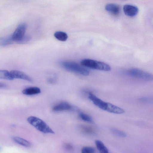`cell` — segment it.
I'll return each instance as SVG.
<instances>
[{"label": "cell", "mask_w": 153, "mask_h": 153, "mask_svg": "<svg viewBox=\"0 0 153 153\" xmlns=\"http://www.w3.org/2000/svg\"><path fill=\"white\" fill-rule=\"evenodd\" d=\"M28 122L40 131L45 134H54V131L43 120L34 116H30L27 119Z\"/></svg>", "instance_id": "6da1fadb"}, {"label": "cell", "mask_w": 153, "mask_h": 153, "mask_svg": "<svg viewBox=\"0 0 153 153\" xmlns=\"http://www.w3.org/2000/svg\"><path fill=\"white\" fill-rule=\"evenodd\" d=\"M80 64L83 66L94 69L104 71H109L111 70V67L107 63L90 59H83Z\"/></svg>", "instance_id": "7a4b0ae2"}, {"label": "cell", "mask_w": 153, "mask_h": 153, "mask_svg": "<svg viewBox=\"0 0 153 153\" xmlns=\"http://www.w3.org/2000/svg\"><path fill=\"white\" fill-rule=\"evenodd\" d=\"M60 65L64 69L84 76H88L89 71L86 68L80 66L75 62L65 61L60 62Z\"/></svg>", "instance_id": "3957f363"}, {"label": "cell", "mask_w": 153, "mask_h": 153, "mask_svg": "<svg viewBox=\"0 0 153 153\" xmlns=\"http://www.w3.org/2000/svg\"><path fill=\"white\" fill-rule=\"evenodd\" d=\"M125 74L130 76L146 81H151L153 79V75L151 74L137 68L128 69Z\"/></svg>", "instance_id": "277c9868"}, {"label": "cell", "mask_w": 153, "mask_h": 153, "mask_svg": "<svg viewBox=\"0 0 153 153\" xmlns=\"http://www.w3.org/2000/svg\"><path fill=\"white\" fill-rule=\"evenodd\" d=\"M27 27L25 23H22L19 25L13 32L12 39L15 41H21L25 36Z\"/></svg>", "instance_id": "5b68a950"}, {"label": "cell", "mask_w": 153, "mask_h": 153, "mask_svg": "<svg viewBox=\"0 0 153 153\" xmlns=\"http://www.w3.org/2000/svg\"><path fill=\"white\" fill-rule=\"evenodd\" d=\"M88 98L95 105L101 109L106 111L108 102L103 101L91 92L88 93Z\"/></svg>", "instance_id": "8992f818"}, {"label": "cell", "mask_w": 153, "mask_h": 153, "mask_svg": "<svg viewBox=\"0 0 153 153\" xmlns=\"http://www.w3.org/2000/svg\"><path fill=\"white\" fill-rule=\"evenodd\" d=\"M123 10L126 15L133 17L136 16L138 13L139 9L137 7L135 6L126 4L124 5Z\"/></svg>", "instance_id": "52a82bcc"}, {"label": "cell", "mask_w": 153, "mask_h": 153, "mask_svg": "<svg viewBox=\"0 0 153 153\" xmlns=\"http://www.w3.org/2000/svg\"><path fill=\"white\" fill-rule=\"evenodd\" d=\"M12 78L14 79H20L30 82L33 81V79L29 76L24 72L18 70H12L10 71Z\"/></svg>", "instance_id": "ba28073f"}, {"label": "cell", "mask_w": 153, "mask_h": 153, "mask_svg": "<svg viewBox=\"0 0 153 153\" xmlns=\"http://www.w3.org/2000/svg\"><path fill=\"white\" fill-rule=\"evenodd\" d=\"M52 109L54 111H59L71 110L73 109V107L67 102H62L54 106Z\"/></svg>", "instance_id": "9c48e42d"}, {"label": "cell", "mask_w": 153, "mask_h": 153, "mask_svg": "<svg viewBox=\"0 0 153 153\" xmlns=\"http://www.w3.org/2000/svg\"><path fill=\"white\" fill-rule=\"evenodd\" d=\"M105 9L106 11L114 15H118L120 10L119 6L114 3L107 4L105 7Z\"/></svg>", "instance_id": "30bf717a"}, {"label": "cell", "mask_w": 153, "mask_h": 153, "mask_svg": "<svg viewBox=\"0 0 153 153\" xmlns=\"http://www.w3.org/2000/svg\"><path fill=\"white\" fill-rule=\"evenodd\" d=\"M40 88L36 87H30L25 88L22 91V93L27 95H35L40 93Z\"/></svg>", "instance_id": "8fae6325"}, {"label": "cell", "mask_w": 153, "mask_h": 153, "mask_svg": "<svg viewBox=\"0 0 153 153\" xmlns=\"http://www.w3.org/2000/svg\"><path fill=\"white\" fill-rule=\"evenodd\" d=\"M12 139L16 143L24 147H29L31 146L29 142L20 137L14 136L12 137Z\"/></svg>", "instance_id": "7c38bea8"}, {"label": "cell", "mask_w": 153, "mask_h": 153, "mask_svg": "<svg viewBox=\"0 0 153 153\" xmlns=\"http://www.w3.org/2000/svg\"><path fill=\"white\" fill-rule=\"evenodd\" d=\"M95 143L100 153H109L108 150L101 141L97 140Z\"/></svg>", "instance_id": "4fadbf2b"}, {"label": "cell", "mask_w": 153, "mask_h": 153, "mask_svg": "<svg viewBox=\"0 0 153 153\" xmlns=\"http://www.w3.org/2000/svg\"><path fill=\"white\" fill-rule=\"evenodd\" d=\"M54 36L58 40L62 42L66 41L68 38V35L65 33L61 31L55 33Z\"/></svg>", "instance_id": "5bb4252c"}, {"label": "cell", "mask_w": 153, "mask_h": 153, "mask_svg": "<svg viewBox=\"0 0 153 153\" xmlns=\"http://www.w3.org/2000/svg\"><path fill=\"white\" fill-rule=\"evenodd\" d=\"M0 79L9 80L13 79L10 72L6 70H0Z\"/></svg>", "instance_id": "9a60e30c"}, {"label": "cell", "mask_w": 153, "mask_h": 153, "mask_svg": "<svg viewBox=\"0 0 153 153\" xmlns=\"http://www.w3.org/2000/svg\"><path fill=\"white\" fill-rule=\"evenodd\" d=\"M80 128L84 133L90 134H94L95 133L94 129L91 126L82 125L80 126Z\"/></svg>", "instance_id": "2e32d148"}, {"label": "cell", "mask_w": 153, "mask_h": 153, "mask_svg": "<svg viewBox=\"0 0 153 153\" xmlns=\"http://www.w3.org/2000/svg\"><path fill=\"white\" fill-rule=\"evenodd\" d=\"M80 118L82 120L89 122L92 123L93 120L91 118L89 115L82 112H80L79 114Z\"/></svg>", "instance_id": "e0dca14e"}, {"label": "cell", "mask_w": 153, "mask_h": 153, "mask_svg": "<svg viewBox=\"0 0 153 153\" xmlns=\"http://www.w3.org/2000/svg\"><path fill=\"white\" fill-rule=\"evenodd\" d=\"M81 153H96V151L93 147L85 146L82 148Z\"/></svg>", "instance_id": "ac0fdd59"}, {"label": "cell", "mask_w": 153, "mask_h": 153, "mask_svg": "<svg viewBox=\"0 0 153 153\" xmlns=\"http://www.w3.org/2000/svg\"><path fill=\"white\" fill-rule=\"evenodd\" d=\"M111 131L114 134L119 136L124 137L126 136L125 132L117 129L112 128L111 129Z\"/></svg>", "instance_id": "d6986e66"}, {"label": "cell", "mask_w": 153, "mask_h": 153, "mask_svg": "<svg viewBox=\"0 0 153 153\" xmlns=\"http://www.w3.org/2000/svg\"><path fill=\"white\" fill-rule=\"evenodd\" d=\"M140 101L143 102H150L152 101V99L150 97H142L139 98Z\"/></svg>", "instance_id": "ffe728a7"}, {"label": "cell", "mask_w": 153, "mask_h": 153, "mask_svg": "<svg viewBox=\"0 0 153 153\" xmlns=\"http://www.w3.org/2000/svg\"><path fill=\"white\" fill-rule=\"evenodd\" d=\"M65 148L67 150L69 151H71L73 149V147L72 146L71 144L67 143L65 144Z\"/></svg>", "instance_id": "44dd1931"}, {"label": "cell", "mask_w": 153, "mask_h": 153, "mask_svg": "<svg viewBox=\"0 0 153 153\" xmlns=\"http://www.w3.org/2000/svg\"><path fill=\"white\" fill-rule=\"evenodd\" d=\"M6 86V85L3 83H0V87H5Z\"/></svg>", "instance_id": "7402d4cb"}]
</instances>
